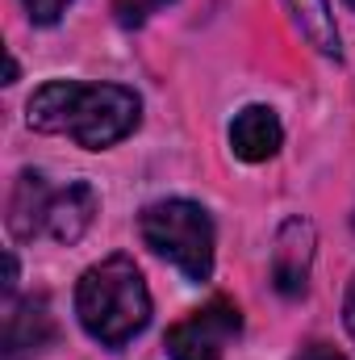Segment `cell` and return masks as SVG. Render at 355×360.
I'll return each mask as SVG.
<instances>
[{
	"label": "cell",
	"mask_w": 355,
	"mask_h": 360,
	"mask_svg": "<svg viewBox=\"0 0 355 360\" xmlns=\"http://www.w3.org/2000/svg\"><path fill=\"white\" fill-rule=\"evenodd\" d=\"M142 117L138 92L121 84H76V80H51L29 96L25 122L42 134H67L84 151H105L134 134Z\"/></svg>",
	"instance_id": "6da1fadb"
},
{
	"label": "cell",
	"mask_w": 355,
	"mask_h": 360,
	"mask_svg": "<svg viewBox=\"0 0 355 360\" xmlns=\"http://www.w3.org/2000/svg\"><path fill=\"white\" fill-rule=\"evenodd\" d=\"M76 314L100 348H126L151 323V289L130 256L92 264L76 285Z\"/></svg>",
	"instance_id": "7a4b0ae2"
},
{
	"label": "cell",
	"mask_w": 355,
	"mask_h": 360,
	"mask_svg": "<svg viewBox=\"0 0 355 360\" xmlns=\"http://www.w3.org/2000/svg\"><path fill=\"white\" fill-rule=\"evenodd\" d=\"M138 235L155 256H163L188 281H209V272H213V222H209L205 205L184 201V197L155 201L138 214Z\"/></svg>",
	"instance_id": "3957f363"
},
{
	"label": "cell",
	"mask_w": 355,
	"mask_h": 360,
	"mask_svg": "<svg viewBox=\"0 0 355 360\" xmlns=\"http://www.w3.org/2000/svg\"><path fill=\"white\" fill-rule=\"evenodd\" d=\"M243 331V314L234 302L213 297L209 306L192 310L188 319H180L168 331V356L172 360H222L226 348L239 340Z\"/></svg>",
	"instance_id": "277c9868"
},
{
	"label": "cell",
	"mask_w": 355,
	"mask_h": 360,
	"mask_svg": "<svg viewBox=\"0 0 355 360\" xmlns=\"http://www.w3.org/2000/svg\"><path fill=\"white\" fill-rule=\"evenodd\" d=\"M96 210H100L96 188L84 184V180H72L67 188H51V201L42 210V231L38 235L55 239V243H76L92 226Z\"/></svg>",
	"instance_id": "5b68a950"
},
{
	"label": "cell",
	"mask_w": 355,
	"mask_h": 360,
	"mask_svg": "<svg viewBox=\"0 0 355 360\" xmlns=\"http://www.w3.org/2000/svg\"><path fill=\"white\" fill-rule=\"evenodd\" d=\"M309 264H314V226L305 218H288L276 231V248H272V281H276V289L284 297L305 293Z\"/></svg>",
	"instance_id": "8992f818"
},
{
	"label": "cell",
	"mask_w": 355,
	"mask_h": 360,
	"mask_svg": "<svg viewBox=\"0 0 355 360\" xmlns=\"http://www.w3.org/2000/svg\"><path fill=\"white\" fill-rule=\"evenodd\" d=\"M280 143H284V126H280L276 109H267V105H247V109L230 122V147H234V155L247 160V164L272 160V155L280 151Z\"/></svg>",
	"instance_id": "52a82bcc"
},
{
	"label": "cell",
	"mask_w": 355,
	"mask_h": 360,
	"mask_svg": "<svg viewBox=\"0 0 355 360\" xmlns=\"http://www.w3.org/2000/svg\"><path fill=\"white\" fill-rule=\"evenodd\" d=\"M51 331H55V323H51L46 302L42 297H25L4 319V348H0V356L4 360H34L42 352V344L51 340Z\"/></svg>",
	"instance_id": "ba28073f"
},
{
	"label": "cell",
	"mask_w": 355,
	"mask_h": 360,
	"mask_svg": "<svg viewBox=\"0 0 355 360\" xmlns=\"http://www.w3.org/2000/svg\"><path fill=\"white\" fill-rule=\"evenodd\" d=\"M284 8H288L293 25L301 30V38H305L318 55H326V59H339V55H343L339 25H335V13H330L326 0H284Z\"/></svg>",
	"instance_id": "9c48e42d"
},
{
	"label": "cell",
	"mask_w": 355,
	"mask_h": 360,
	"mask_svg": "<svg viewBox=\"0 0 355 360\" xmlns=\"http://www.w3.org/2000/svg\"><path fill=\"white\" fill-rule=\"evenodd\" d=\"M51 201V184L42 172H21L13 197H8V226L17 239H34L42 231V210Z\"/></svg>",
	"instance_id": "30bf717a"
},
{
	"label": "cell",
	"mask_w": 355,
	"mask_h": 360,
	"mask_svg": "<svg viewBox=\"0 0 355 360\" xmlns=\"http://www.w3.org/2000/svg\"><path fill=\"white\" fill-rule=\"evenodd\" d=\"M163 4H172V0H113V13H117V21L121 25H142L151 13H159Z\"/></svg>",
	"instance_id": "8fae6325"
},
{
	"label": "cell",
	"mask_w": 355,
	"mask_h": 360,
	"mask_svg": "<svg viewBox=\"0 0 355 360\" xmlns=\"http://www.w3.org/2000/svg\"><path fill=\"white\" fill-rule=\"evenodd\" d=\"M21 4H25L29 21H38V25H51V21H59V13H63L72 0H21Z\"/></svg>",
	"instance_id": "7c38bea8"
},
{
	"label": "cell",
	"mask_w": 355,
	"mask_h": 360,
	"mask_svg": "<svg viewBox=\"0 0 355 360\" xmlns=\"http://www.w3.org/2000/svg\"><path fill=\"white\" fill-rule=\"evenodd\" d=\"M293 360H347V356H339V352L326 348V344H314V348H305L301 356H293Z\"/></svg>",
	"instance_id": "4fadbf2b"
},
{
	"label": "cell",
	"mask_w": 355,
	"mask_h": 360,
	"mask_svg": "<svg viewBox=\"0 0 355 360\" xmlns=\"http://www.w3.org/2000/svg\"><path fill=\"white\" fill-rule=\"evenodd\" d=\"M343 323H347V331H351V340H355V276H351V285H347V302H343Z\"/></svg>",
	"instance_id": "5bb4252c"
},
{
	"label": "cell",
	"mask_w": 355,
	"mask_h": 360,
	"mask_svg": "<svg viewBox=\"0 0 355 360\" xmlns=\"http://www.w3.org/2000/svg\"><path fill=\"white\" fill-rule=\"evenodd\" d=\"M347 4H351V8H355V0H347Z\"/></svg>",
	"instance_id": "9a60e30c"
}]
</instances>
